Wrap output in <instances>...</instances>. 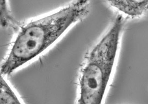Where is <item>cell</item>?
I'll return each instance as SVG.
<instances>
[{
  "instance_id": "cell-4",
  "label": "cell",
  "mask_w": 148,
  "mask_h": 104,
  "mask_svg": "<svg viewBox=\"0 0 148 104\" xmlns=\"http://www.w3.org/2000/svg\"><path fill=\"white\" fill-rule=\"evenodd\" d=\"M0 104H24L18 94L1 73Z\"/></svg>"
},
{
  "instance_id": "cell-5",
  "label": "cell",
  "mask_w": 148,
  "mask_h": 104,
  "mask_svg": "<svg viewBox=\"0 0 148 104\" xmlns=\"http://www.w3.org/2000/svg\"><path fill=\"white\" fill-rule=\"evenodd\" d=\"M7 1H0V25L6 27L12 20Z\"/></svg>"
},
{
  "instance_id": "cell-1",
  "label": "cell",
  "mask_w": 148,
  "mask_h": 104,
  "mask_svg": "<svg viewBox=\"0 0 148 104\" xmlns=\"http://www.w3.org/2000/svg\"><path fill=\"white\" fill-rule=\"evenodd\" d=\"M88 1H76L57 11L32 21L17 34L0 73L10 75L34 61L53 45L89 11Z\"/></svg>"
},
{
  "instance_id": "cell-3",
  "label": "cell",
  "mask_w": 148,
  "mask_h": 104,
  "mask_svg": "<svg viewBox=\"0 0 148 104\" xmlns=\"http://www.w3.org/2000/svg\"><path fill=\"white\" fill-rule=\"evenodd\" d=\"M108 2L112 7L132 17L141 16L148 9V1L114 0Z\"/></svg>"
},
{
  "instance_id": "cell-2",
  "label": "cell",
  "mask_w": 148,
  "mask_h": 104,
  "mask_svg": "<svg viewBox=\"0 0 148 104\" xmlns=\"http://www.w3.org/2000/svg\"><path fill=\"white\" fill-rule=\"evenodd\" d=\"M125 23L123 16L118 15L86 56L79 73L77 104H102L117 61Z\"/></svg>"
}]
</instances>
